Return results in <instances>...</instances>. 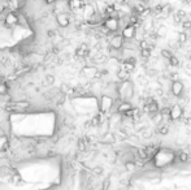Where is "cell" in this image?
I'll return each instance as SVG.
<instances>
[{
  "mask_svg": "<svg viewBox=\"0 0 191 190\" xmlns=\"http://www.w3.org/2000/svg\"><path fill=\"white\" fill-rule=\"evenodd\" d=\"M117 94H118V97L121 99H124V100L132 99L133 95H134V85H133V82L130 80L121 82L118 85V87H117Z\"/></svg>",
  "mask_w": 191,
  "mask_h": 190,
  "instance_id": "cell-1",
  "label": "cell"
},
{
  "mask_svg": "<svg viewBox=\"0 0 191 190\" xmlns=\"http://www.w3.org/2000/svg\"><path fill=\"white\" fill-rule=\"evenodd\" d=\"M103 25L111 33H116L118 30V28H120V20L115 16H108V17H106V20L103 21Z\"/></svg>",
  "mask_w": 191,
  "mask_h": 190,
  "instance_id": "cell-2",
  "label": "cell"
},
{
  "mask_svg": "<svg viewBox=\"0 0 191 190\" xmlns=\"http://www.w3.org/2000/svg\"><path fill=\"white\" fill-rule=\"evenodd\" d=\"M183 108L179 104H174L169 107V120L170 121H177V120H181L182 116H183Z\"/></svg>",
  "mask_w": 191,
  "mask_h": 190,
  "instance_id": "cell-3",
  "label": "cell"
},
{
  "mask_svg": "<svg viewBox=\"0 0 191 190\" xmlns=\"http://www.w3.org/2000/svg\"><path fill=\"white\" fill-rule=\"evenodd\" d=\"M124 42H125V39L122 38V35H121V34H115L113 37H111L109 47H112L113 50L120 51L121 48L124 47Z\"/></svg>",
  "mask_w": 191,
  "mask_h": 190,
  "instance_id": "cell-4",
  "label": "cell"
},
{
  "mask_svg": "<svg viewBox=\"0 0 191 190\" xmlns=\"http://www.w3.org/2000/svg\"><path fill=\"white\" fill-rule=\"evenodd\" d=\"M183 90H185V85H183V82H181V81H174V82H172L170 92L174 95L176 98H181L182 94H183Z\"/></svg>",
  "mask_w": 191,
  "mask_h": 190,
  "instance_id": "cell-5",
  "label": "cell"
},
{
  "mask_svg": "<svg viewBox=\"0 0 191 190\" xmlns=\"http://www.w3.org/2000/svg\"><path fill=\"white\" fill-rule=\"evenodd\" d=\"M122 38L125 39V40H132V39H134V35H135V26L134 25H126V26L122 29Z\"/></svg>",
  "mask_w": 191,
  "mask_h": 190,
  "instance_id": "cell-6",
  "label": "cell"
},
{
  "mask_svg": "<svg viewBox=\"0 0 191 190\" xmlns=\"http://www.w3.org/2000/svg\"><path fill=\"white\" fill-rule=\"evenodd\" d=\"M112 106H113V99H112L111 97H108V95L101 97V99H100V109L103 112H107Z\"/></svg>",
  "mask_w": 191,
  "mask_h": 190,
  "instance_id": "cell-7",
  "label": "cell"
},
{
  "mask_svg": "<svg viewBox=\"0 0 191 190\" xmlns=\"http://www.w3.org/2000/svg\"><path fill=\"white\" fill-rule=\"evenodd\" d=\"M56 21L61 28H66L70 24V17H69L68 13H59L56 16Z\"/></svg>",
  "mask_w": 191,
  "mask_h": 190,
  "instance_id": "cell-8",
  "label": "cell"
},
{
  "mask_svg": "<svg viewBox=\"0 0 191 190\" xmlns=\"http://www.w3.org/2000/svg\"><path fill=\"white\" fill-rule=\"evenodd\" d=\"M68 7L70 11H80L83 9L85 2L83 0H68Z\"/></svg>",
  "mask_w": 191,
  "mask_h": 190,
  "instance_id": "cell-9",
  "label": "cell"
},
{
  "mask_svg": "<svg viewBox=\"0 0 191 190\" xmlns=\"http://www.w3.org/2000/svg\"><path fill=\"white\" fill-rule=\"evenodd\" d=\"M169 130H170L169 124L163 123V124H160V125L156 126V130H155V132L157 133V134H160V135H167V134L169 133Z\"/></svg>",
  "mask_w": 191,
  "mask_h": 190,
  "instance_id": "cell-10",
  "label": "cell"
},
{
  "mask_svg": "<svg viewBox=\"0 0 191 190\" xmlns=\"http://www.w3.org/2000/svg\"><path fill=\"white\" fill-rule=\"evenodd\" d=\"M133 106H132V103H130L129 100H124V102H121L118 107H117V112L118 113H124V112H126L127 109H132Z\"/></svg>",
  "mask_w": 191,
  "mask_h": 190,
  "instance_id": "cell-11",
  "label": "cell"
},
{
  "mask_svg": "<svg viewBox=\"0 0 191 190\" xmlns=\"http://www.w3.org/2000/svg\"><path fill=\"white\" fill-rule=\"evenodd\" d=\"M117 78H118V81L120 82H124V81H127V80H130L129 77H130V73L129 72H126V71H124L122 68H120L118 71H117Z\"/></svg>",
  "mask_w": 191,
  "mask_h": 190,
  "instance_id": "cell-12",
  "label": "cell"
},
{
  "mask_svg": "<svg viewBox=\"0 0 191 190\" xmlns=\"http://www.w3.org/2000/svg\"><path fill=\"white\" fill-rule=\"evenodd\" d=\"M137 158L138 159H142V160H146V161H150L148 159V152H147L146 147H139L137 149Z\"/></svg>",
  "mask_w": 191,
  "mask_h": 190,
  "instance_id": "cell-13",
  "label": "cell"
},
{
  "mask_svg": "<svg viewBox=\"0 0 191 190\" xmlns=\"http://www.w3.org/2000/svg\"><path fill=\"white\" fill-rule=\"evenodd\" d=\"M101 142H104V143H115L116 142V134H113V133H111V132H108V133H106L103 135V138H101Z\"/></svg>",
  "mask_w": 191,
  "mask_h": 190,
  "instance_id": "cell-14",
  "label": "cell"
},
{
  "mask_svg": "<svg viewBox=\"0 0 191 190\" xmlns=\"http://www.w3.org/2000/svg\"><path fill=\"white\" fill-rule=\"evenodd\" d=\"M18 22V17H17L16 13H8L5 17V24L7 25H16Z\"/></svg>",
  "mask_w": 191,
  "mask_h": 190,
  "instance_id": "cell-15",
  "label": "cell"
},
{
  "mask_svg": "<svg viewBox=\"0 0 191 190\" xmlns=\"http://www.w3.org/2000/svg\"><path fill=\"white\" fill-rule=\"evenodd\" d=\"M155 31H156V34H157L159 38H165L168 35V28L165 26V25H159V28Z\"/></svg>",
  "mask_w": 191,
  "mask_h": 190,
  "instance_id": "cell-16",
  "label": "cell"
},
{
  "mask_svg": "<svg viewBox=\"0 0 191 190\" xmlns=\"http://www.w3.org/2000/svg\"><path fill=\"white\" fill-rule=\"evenodd\" d=\"M141 132H142V138H143V140H150V138H152L153 130L150 126H144Z\"/></svg>",
  "mask_w": 191,
  "mask_h": 190,
  "instance_id": "cell-17",
  "label": "cell"
},
{
  "mask_svg": "<svg viewBox=\"0 0 191 190\" xmlns=\"http://www.w3.org/2000/svg\"><path fill=\"white\" fill-rule=\"evenodd\" d=\"M188 40V34L186 31H179L177 34V42L181 43V45H185V43Z\"/></svg>",
  "mask_w": 191,
  "mask_h": 190,
  "instance_id": "cell-18",
  "label": "cell"
},
{
  "mask_svg": "<svg viewBox=\"0 0 191 190\" xmlns=\"http://www.w3.org/2000/svg\"><path fill=\"white\" fill-rule=\"evenodd\" d=\"M188 160H190V156H188V154H187L186 151H181V152L178 154L177 161H179V163H182V164H185V163H187Z\"/></svg>",
  "mask_w": 191,
  "mask_h": 190,
  "instance_id": "cell-19",
  "label": "cell"
},
{
  "mask_svg": "<svg viewBox=\"0 0 191 190\" xmlns=\"http://www.w3.org/2000/svg\"><path fill=\"white\" fill-rule=\"evenodd\" d=\"M138 83H139L142 87H146V86H148V83H150L148 77H147L146 74H139V76H138Z\"/></svg>",
  "mask_w": 191,
  "mask_h": 190,
  "instance_id": "cell-20",
  "label": "cell"
},
{
  "mask_svg": "<svg viewBox=\"0 0 191 190\" xmlns=\"http://www.w3.org/2000/svg\"><path fill=\"white\" fill-rule=\"evenodd\" d=\"M151 120H152V123L157 126V125H160V124H163L164 123V119H163V116L160 115V112H157V113H155V115H152L151 116Z\"/></svg>",
  "mask_w": 191,
  "mask_h": 190,
  "instance_id": "cell-21",
  "label": "cell"
},
{
  "mask_svg": "<svg viewBox=\"0 0 191 190\" xmlns=\"http://www.w3.org/2000/svg\"><path fill=\"white\" fill-rule=\"evenodd\" d=\"M151 54H152V51L150 48H143V50H139V55L143 60H148L151 57Z\"/></svg>",
  "mask_w": 191,
  "mask_h": 190,
  "instance_id": "cell-22",
  "label": "cell"
},
{
  "mask_svg": "<svg viewBox=\"0 0 191 190\" xmlns=\"http://www.w3.org/2000/svg\"><path fill=\"white\" fill-rule=\"evenodd\" d=\"M160 55L163 56V59H170L172 56H173V51H170L169 48H163L161 51H160Z\"/></svg>",
  "mask_w": 191,
  "mask_h": 190,
  "instance_id": "cell-23",
  "label": "cell"
},
{
  "mask_svg": "<svg viewBox=\"0 0 191 190\" xmlns=\"http://www.w3.org/2000/svg\"><path fill=\"white\" fill-rule=\"evenodd\" d=\"M135 168H137V166L134 161H125V169L127 172H134Z\"/></svg>",
  "mask_w": 191,
  "mask_h": 190,
  "instance_id": "cell-24",
  "label": "cell"
},
{
  "mask_svg": "<svg viewBox=\"0 0 191 190\" xmlns=\"http://www.w3.org/2000/svg\"><path fill=\"white\" fill-rule=\"evenodd\" d=\"M168 61H169V66H178L179 65V60L173 55L170 59H168Z\"/></svg>",
  "mask_w": 191,
  "mask_h": 190,
  "instance_id": "cell-25",
  "label": "cell"
},
{
  "mask_svg": "<svg viewBox=\"0 0 191 190\" xmlns=\"http://www.w3.org/2000/svg\"><path fill=\"white\" fill-rule=\"evenodd\" d=\"M181 26H182V29H183V31L185 30H191V20H183L181 22Z\"/></svg>",
  "mask_w": 191,
  "mask_h": 190,
  "instance_id": "cell-26",
  "label": "cell"
},
{
  "mask_svg": "<svg viewBox=\"0 0 191 190\" xmlns=\"http://www.w3.org/2000/svg\"><path fill=\"white\" fill-rule=\"evenodd\" d=\"M109 186H111V178L107 177L101 184V190H109Z\"/></svg>",
  "mask_w": 191,
  "mask_h": 190,
  "instance_id": "cell-27",
  "label": "cell"
},
{
  "mask_svg": "<svg viewBox=\"0 0 191 190\" xmlns=\"http://www.w3.org/2000/svg\"><path fill=\"white\" fill-rule=\"evenodd\" d=\"M176 14L179 17V18L183 21L185 18H186V16H187V13H186V11H183V9H178L177 12H176Z\"/></svg>",
  "mask_w": 191,
  "mask_h": 190,
  "instance_id": "cell-28",
  "label": "cell"
},
{
  "mask_svg": "<svg viewBox=\"0 0 191 190\" xmlns=\"http://www.w3.org/2000/svg\"><path fill=\"white\" fill-rule=\"evenodd\" d=\"M155 94L157 95L159 98H161V97H164V89L161 87V86H157V87H155Z\"/></svg>",
  "mask_w": 191,
  "mask_h": 190,
  "instance_id": "cell-29",
  "label": "cell"
},
{
  "mask_svg": "<svg viewBox=\"0 0 191 190\" xmlns=\"http://www.w3.org/2000/svg\"><path fill=\"white\" fill-rule=\"evenodd\" d=\"M169 78L172 80V82L179 81V74H178V73H170V74H169Z\"/></svg>",
  "mask_w": 191,
  "mask_h": 190,
  "instance_id": "cell-30",
  "label": "cell"
},
{
  "mask_svg": "<svg viewBox=\"0 0 191 190\" xmlns=\"http://www.w3.org/2000/svg\"><path fill=\"white\" fill-rule=\"evenodd\" d=\"M182 121H183V124H185L186 126H191V116L185 117V119H182Z\"/></svg>",
  "mask_w": 191,
  "mask_h": 190,
  "instance_id": "cell-31",
  "label": "cell"
},
{
  "mask_svg": "<svg viewBox=\"0 0 191 190\" xmlns=\"http://www.w3.org/2000/svg\"><path fill=\"white\" fill-rule=\"evenodd\" d=\"M185 72H186V74H188L191 77V64L185 65Z\"/></svg>",
  "mask_w": 191,
  "mask_h": 190,
  "instance_id": "cell-32",
  "label": "cell"
},
{
  "mask_svg": "<svg viewBox=\"0 0 191 190\" xmlns=\"http://www.w3.org/2000/svg\"><path fill=\"white\" fill-rule=\"evenodd\" d=\"M94 173L95 175H101L103 173V167H96L94 169Z\"/></svg>",
  "mask_w": 191,
  "mask_h": 190,
  "instance_id": "cell-33",
  "label": "cell"
},
{
  "mask_svg": "<svg viewBox=\"0 0 191 190\" xmlns=\"http://www.w3.org/2000/svg\"><path fill=\"white\" fill-rule=\"evenodd\" d=\"M56 2H57V0H44L46 4H55Z\"/></svg>",
  "mask_w": 191,
  "mask_h": 190,
  "instance_id": "cell-34",
  "label": "cell"
},
{
  "mask_svg": "<svg viewBox=\"0 0 191 190\" xmlns=\"http://www.w3.org/2000/svg\"><path fill=\"white\" fill-rule=\"evenodd\" d=\"M187 59H188V60H190V61H191V51H190V52L187 54Z\"/></svg>",
  "mask_w": 191,
  "mask_h": 190,
  "instance_id": "cell-35",
  "label": "cell"
},
{
  "mask_svg": "<svg viewBox=\"0 0 191 190\" xmlns=\"http://www.w3.org/2000/svg\"><path fill=\"white\" fill-rule=\"evenodd\" d=\"M138 2H142V3H146V2H148V0H138Z\"/></svg>",
  "mask_w": 191,
  "mask_h": 190,
  "instance_id": "cell-36",
  "label": "cell"
},
{
  "mask_svg": "<svg viewBox=\"0 0 191 190\" xmlns=\"http://www.w3.org/2000/svg\"><path fill=\"white\" fill-rule=\"evenodd\" d=\"M190 37H191V30H190Z\"/></svg>",
  "mask_w": 191,
  "mask_h": 190,
  "instance_id": "cell-37",
  "label": "cell"
}]
</instances>
